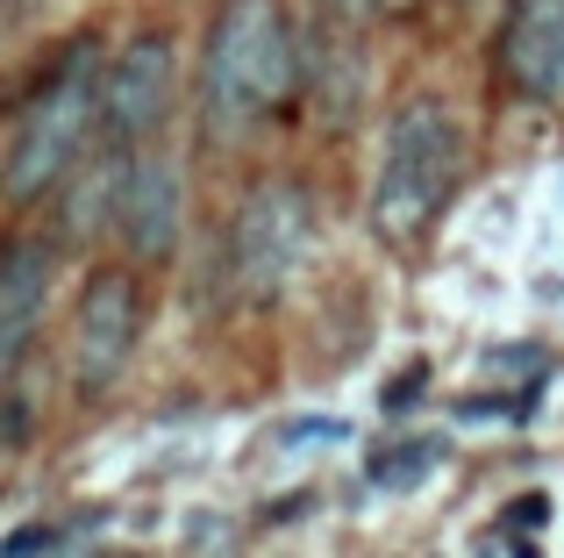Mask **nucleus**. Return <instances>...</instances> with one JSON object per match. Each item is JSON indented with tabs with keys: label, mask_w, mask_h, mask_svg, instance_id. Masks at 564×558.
Instances as JSON below:
<instances>
[{
	"label": "nucleus",
	"mask_w": 564,
	"mask_h": 558,
	"mask_svg": "<svg viewBox=\"0 0 564 558\" xmlns=\"http://www.w3.org/2000/svg\"><path fill=\"white\" fill-rule=\"evenodd\" d=\"M207 151H250L301 108V14L293 0H215L186 72Z\"/></svg>",
	"instance_id": "obj_1"
},
{
	"label": "nucleus",
	"mask_w": 564,
	"mask_h": 558,
	"mask_svg": "<svg viewBox=\"0 0 564 558\" xmlns=\"http://www.w3.org/2000/svg\"><path fill=\"white\" fill-rule=\"evenodd\" d=\"M100 57H108V36L79 29L14 94L8 137H0V208L8 215H43L57 186L100 151Z\"/></svg>",
	"instance_id": "obj_2"
},
{
	"label": "nucleus",
	"mask_w": 564,
	"mask_h": 558,
	"mask_svg": "<svg viewBox=\"0 0 564 558\" xmlns=\"http://www.w3.org/2000/svg\"><path fill=\"white\" fill-rule=\"evenodd\" d=\"M471 172V122L443 94H400L379 122V158L365 186V223L386 251L422 244L457 208Z\"/></svg>",
	"instance_id": "obj_3"
},
{
	"label": "nucleus",
	"mask_w": 564,
	"mask_h": 558,
	"mask_svg": "<svg viewBox=\"0 0 564 558\" xmlns=\"http://www.w3.org/2000/svg\"><path fill=\"white\" fill-rule=\"evenodd\" d=\"M315 186L293 180V172H264L236 194V208L221 215L215 251H207V279H215L221 308H243V315H264V308L286 301V287L301 279L307 251H315Z\"/></svg>",
	"instance_id": "obj_4"
},
{
	"label": "nucleus",
	"mask_w": 564,
	"mask_h": 558,
	"mask_svg": "<svg viewBox=\"0 0 564 558\" xmlns=\"http://www.w3.org/2000/svg\"><path fill=\"white\" fill-rule=\"evenodd\" d=\"M151 272L122 258H94L72 287V330H65V387L79 408H100L129 387L143 336H151Z\"/></svg>",
	"instance_id": "obj_5"
},
{
	"label": "nucleus",
	"mask_w": 564,
	"mask_h": 558,
	"mask_svg": "<svg viewBox=\"0 0 564 558\" xmlns=\"http://www.w3.org/2000/svg\"><path fill=\"white\" fill-rule=\"evenodd\" d=\"M186 108V51L180 29L143 22L100 57V151H151L172 143V122Z\"/></svg>",
	"instance_id": "obj_6"
},
{
	"label": "nucleus",
	"mask_w": 564,
	"mask_h": 558,
	"mask_svg": "<svg viewBox=\"0 0 564 558\" xmlns=\"http://www.w3.org/2000/svg\"><path fill=\"white\" fill-rule=\"evenodd\" d=\"M193 186H186V158L172 143L129 151L115 165V223H108V258L137 272H172L186 251V215H193Z\"/></svg>",
	"instance_id": "obj_7"
},
{
	"label": "nucleus",
	"mask_w": 564,
	"mask_h": 558,
	"mask_svg": "<svg viewBox=\"0 0 564 558\" xmlns=\"http://www.w3.org/2000/svg\"><path fill=\"white\" fill-rule=\"evenodd\" d=\"M301 108L329 137H350L372 108V22L307 8L301 14Z\"/></svg>",
	"instance_id": "obj_8"
},
{
	"label": "nucleus",
	"mask_w": 564,
	"mask_h": 558,
	"mask_svg": "<svg viewBox=\"0 0 564 558\" xmlns=\"http://www.w3.org/2000/svg\"><path fill=\"white\" fill-rule=\"evenodd\" d=\"M486 72L514 108H564V0H500Z\"/></svg>",
	"instance_id": "obj_9"
},
{
	"label": "nucleus",
	"mask_w": 564,
	"mask_h": 558,
	"mask_svg": "<svg viewBox=\"0 0 564 558\" xmlns=\"http://www.w3.org/2000/svg\"><path fill=\"white\" fill-rule=\"evenodd\" d=\"M57 272H65V251L51 244V229H22L14 223L0 237V387L29 373L36 358V336H43V315L57 301Z\"/></svg>",
	"instance_id": "obj_10"
},
{
	"label": "nucleus",
	"mask_w": 564,
	"mask_h": 558,
	"mask_svg": "<svg viewBox=\"0 0 564 558\" xmlns=\"http://www.w3.org/2000/svg\"><path fill=\"white\" fill-rule=\"evenodd\" d=\"M436 459H443V437H408V444H393V451H379L372 459V480L379 487H422L429 473H436Z\"/></svg>",
	"instance_id": "obj_11"
},
{
	"label": "nucleus",
	"mask_w": 564,
	"mask_h": 558,
	"mask_svg": "<svg viewBox=\"0 0 564 558\" xmlns=\"http://www.w3.org/2000/svg\"><path fill=\"white\" fill-rule=\"evenodd\" d=\"M36 444V401H29L22 379L0 387V451H29Z\"/></svg>",
	"instance_id": "obj_12"
},
{
	"label": "nucleus",
	"mask_w": 564,
	"mask_h": 558,
	"mask_svg": "<svg viewBox=\"0 0 564 558\" xmlns=\"http://www.w3.org/2000/svg\"><path fill=\"white\" fill-rule=\"evenodd\" d=\"M36 551H57V530H51V523H29V530H14L8 545H0V558H36Z\"/></svg>",
	"instance_id": "obj_13"
},
{
	"label": "nucleus",
	"mask_w": 564,
	"mask_h": 558,
	"mask_svg": "<svg viewBox=\"0 0 564 558\" xmlns=\"http://www.w3.org/2000/svg\"><path fill=\"white\" fill-rule=\"evenodd\" d=\"M307 8H329V14H358V22H372V0H307Z\"/></svg>",
	"instance_id": "obj_14"
},
{
	"label": "nucleus",
	"mask_w": 564,
	"mask_h": 558,
	"mask_svg": "<svg viewBox=\"0 0 564 558\" xmlns=\"http://www.w3.org/2000/svg\"><path fill=\"white\" fill-rule=\"evenodd\" d=\"M414 8H422V0H372V22H379V14H386V22H400V14H414Z\"/></svg>",
	"instance_id": "obj_15"
}]
</instances>
